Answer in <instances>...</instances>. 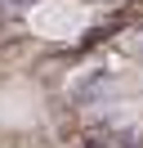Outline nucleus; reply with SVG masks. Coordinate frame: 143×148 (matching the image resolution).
<instances>
[{"instance_id": "1", "label": "nucleus", "mask_w": 143, "mask_h": 148, "mask_svg": "<svg viewBox=\"0 0 143 148\" xmlns=\"http://www.w3.org/2000/svg\"><path fill=\"white\" fill-rule=\"evenodd\" d=\"M107 85H112V72L107 67H89V72H80L67 85V94H72V103H94L98 94H107Z\"/></svg>"}]
</instances>
